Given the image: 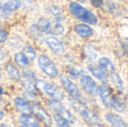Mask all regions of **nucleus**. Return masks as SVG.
Masks as SVG:
<instances>
[{"label": "nucleus", "instance_id": "13", "mask_svg": "<svg viewBox=\"0 0 128 127\" xmlns=\"http://www.w3.org/2000/svg\"><path fill=\"white\" fill-rule=\"evenodd\" d=\"M19 122L25 126V127H39V123L38 121L33 118L32 116L29 115L28 114L23 113L19 118Z\"/></svg>", "mask_w": 128, "mask_h": 127}, {"label": "nucleus", "instance_id": "26", "mask_svg": "<svg viewBox=\"0 0 128 127\" xmlns=\"http://www.w3.org/2000/svg\"><path fill=\"white\" fill-rule=\"evenodd\" d=\"M50 11L51 12L52 14H53L56 16V19L58 21H60V20L63 19L62 10L58 7H57L56 5H52V6L50 7Z\"/></svg>", "mask_w": 128, "mask_h": 127}, {"label": "nucleus", "instance_id": "7", "mask_svg": "<svg viewBox=\"0 0 128 127\" xmlns=\"http://www.w3.org/2000/svg\"><path fill=\"white\" fill-rule=\"evenodd\" d=\"M49 107L50 108L51 110L55 112L56 114H58L66 118L70 123H74V118L72 115V114L68 112L57 100H52L48 102Z\"/></svg>", "mask_w": 128, "mask_h": 127}, {"label": "nucleus", "instance_id": "27", "mask_svg": "<svg viewBox=\"0 0 128 127\" xmlns=\"http://www.w3.org/2000/svg\"><path fill=\"white\" fill-rule=\"evenodd\" d=\"M69 75L70 76V78L72 79H77L80 76V72L76 70V69H74V68H72L71 70H70L69 71Z\"/></svg>", "mask_w": 128, "mask_h": 127}, {"label": "nucleus", "instance_id": "15", "mask_svg": "<svg viewBox=\"0 0 128 127\" xmlns=\"http://www.w3.org/2000/svg\"><path fill=\"white\" fill-rule=\"evenodd\" d=\"M75 32L82 37H89L92 35L93 31L90 26L86 24H78L74 27Z\"/></svg>", "mask_w": 128, "mask_h": 127}, {"label": "nucleus", "instance_id": "5", "mask_svg": "<svg viewBox=\"0 0 128 127\" xmlns=\"http://www.w3.org/2000/svg\"><path fill=\"white\" fill-rule=\"evenodd\" d=\"M36 83L39 88H40L47 95L50 96L53 99L60 100L64 98L63 92L55 85L46 83L44 81H40V80H38Z\"/></svg>", "mask_w": 128, "mask_h": 127}, {"label": "nucleus", "instance_id": "3", "mask_svg": "<svg viewBox=\"0 0 128 127\" xmlns=\"http://www.w3.org/2000/svg\"><path fill=\"white\" fill-rule=\"evenodd\" d=\"M74 108L76 111L82 117V118L89 124L93 126H99V119L98 117L89 109L80 106V103H74Z\"/></svg>", "mask_w": 128, "mask_h": 127}, {"label": "nucleus", "instance_id": "29", "mask_svg": "<svg viewBox=\"0 0 128 127\" xmlns=\"http://www.w3.org/2000/svg\"><path fill=\"white\" fill-rule=\"evenodd\" d=\"M7 40V32L4 30H0V43H4Z\"/></svg>", "mask_w": 128, "mask_h": 127}, {"label": "nucleus", "instance_id": "19", "mask_svg": "<svg viewBox=\"0 0 128 127\" xmlns=\"http://www.w3.org/2000/svg\"><path fill=\"white\" fill-rule=\"evenodd\" d=\"M111 106H112V108L118 112H124L125 109H126V106L124 104V100H122V98L120 97H116V98H113L112 103Z\"/></svg>", "mask_w": 128, "mask_h": 127}, {"label": "nucleus", "instance_id": "21", "mask_svg": "<svg viewBox=\"0 0 128 127\" xmlns=\"http://www.w3.org/2000/svg\"><path fill=\"white\" fill-rule=\"evenodd\" d=\"M22 85H23L24 88L26 89V91L28 94H34L36 92V85L32 81L31 79H28V78L26 77V79L22 81Z\"/></svg>", "mask_w": 128, "mask_h": 127}, {"label": "nucleus", "instance_id": "25", "mask_svg": "<svg viewBox=\"0 0 128 127\" xmlns=\"http://www.w3.org/2000/svg\"><path fill=\"white\" fill-rule=\"evenodd\" d=\"M24 55L27 57V58L28 60H33L34 59L35 56H36V54H35V52L34 50L30 46H25L23 47V50H22Z\"/></svg>", "mask_w": 128, "mask_h": 127}, {"label": "nucleus", "instance_id": "2", "mask_svg": "<svg viewBox=\"0 0 128 127\" xmlns=\"http://www.w3.org/2000/svg\"><path fill=\"white\" fill-rule=\"evenodd\" d=\"M60 81L62 85H63L65 91L76 101L82 104H85L86 103V100L85 97L81 94L80 90L76 87V85L70 80V79L65 76L64 74H62L60 76Z\"/></svg>", "mask_w": 128, "mask_h": 127}, {"label": "nucleus", "instance_id": "1", "mask_svg": "<svg viewBox=\"0 0 128 127\" xmlns=\"http://www.w3.org/2000/svg\"><path fill=\"white\" fill-rule=\"evenodd\" d=\"M69 8L73 15L79 19L92 25H95L97 23L98 19L96 16L92 11L85 8L77 2H71L69 5Z\"/></svg>", "mask_w": 128, "mask_h": 127}, {"label": "nucleus", "instance_id": "18", "mask_svg": "<svg viewBox=\"0 0 128 127\" xmlns=\"http://www.w3.org/2000/svg\"><path fill=\"white\" fill-rule=\"evenodd\" d=\"M99 65L106 72L112 73L114 71V66L110 60L106 57H103L99 60Z\"/></svg>", "mask_w": 128, "mask_h": 127}, {"label": "nucleus", "instance_id": "16", "mask_svg": "<svg viewBox=\"0 0 128 127\" xmlns=\"http://www.w3.org/2000/svg\"><path fill=\"white\" fill-rule=\"evenodd\" d=\"M106 119L108 122H110L114 127H128V125L125 124V123L120 118V117H118V115H116L114 114L110 113V114L106 115Z\"/></svg>", "mask_w": 128, "mask_h": 127}, {"label": "nucleus", "instance_id": "30", "mask_svg": "<svg viewBox=\"0 0 128 127\" xmlns=\"http://www.w3.org/2000/svg\"><path fill=\"white\" fill-rule=\"evenodd\" d=\"M4 116V112H3L2 111H0V121L3 119Z\"/></svg>", "mask_w": 128, "mask_h": 127}, {"label": "nucleus", "instance_id": "8", "mask_svg": "<svg viewBox=\"0 0 128 127\" xmlns=\"http://www.w3.org/2000/svg\"><path fill=\"white\" fill-rule=\"evenodd\" d=\"M30 110L35 116H37L39 119H40L46 125H51L52 124L51 118L43 108H41L38 105L34 104L30 106Z\"/></svg>", "mask_w": 128, "mask_h": 127}, {"label": "nucleus", "instance_id": "31", "mask_svg": "<svg viewBox=\"0 0 128 127\" xmlns=\"http://www.w3.org/2000/svg\"><path fill=\"white\" fill-rule=\"evenodd\" d=\"M80 1L81 2H85V1H86V0H80Z\"/></svg>", "mask_w": 128, "mask_h": 127}, {"label": "nucleus", "instance_id": "11", "mask_svg": "<svg viewBox=\"0 0 128 127\" xmlns=\"http://www.w3.org/2000/svg\"><path fill=\"white\" fill-rule=\"evenodd\" d=\"M64 31V26L56 21H50L47 25V28L46 30V33L47 34H52L56 35L62 34Z\"/></svg>", "mask_w": 128, "mask_h": 127}, {"label": "nucleus", "instance_id": "10", "mask_svg": "<svg viewBox=\"0 0 128 127\" xmlns=\"http://www.w3.org/2000/svg\"><path fill=\"white\" fill-rule=\"evenodd\" d=\"M45 41L50 49L56 54L61 55L64 52V48L60 40L54 37H47Z\"/></svg>", "mask_w": 128, "mask_h": 127}, {"label": "nucleus", "instance_id": "4", "mask_svg": "<svg viewBox=\"0 0 128 127\" xmlns=\"http://www.w3.org/2000/svg\"><path fill=\"white\" fill-rule=\"evenodd\" d=\"M38 65L41 70L50 77H55L58 75V70L54 63L46 55H40L38 58Z\"/></svg>", "mask_w": 128, "mask_h": 127}, {"label": "nucleus", "instance_id": "22", "mask_svg": "<svg viewBox=\"0 0 128 127\" xmlns=\"http://www.w3.org/2000/svg\"><path fill=\"white\" fill-rule=\"evenodd\" d=\"M5 69H6V71L8 73V75L12 79H14L15 80H19L20 79V73H19L17 68L14 65L10 64H8L6 65Z\"/></svg>", "mask_w": 128, "mask_h": 127}, {"label": "nucleus", "instance_id": "20", "mask_svg": "<svg viewBox=\"0 0 128 127\" xmlns=\"http://www.w3.org/2000/svg\"><path fill=\"white\" fill-rule=\"evenodd\" d=\"M14 60L16 63L21 67H26L28 66V59L24 55L23 52H17L14 55Z\"/></svg>", "mask_w": 128, "mask_h": 127}, {"label": "nucleus", "instance_id": "9", "mask_svg": "<svg viewBox=\"0 0 128 127\" xmlns=\"http://www.w3.org/2000/svg\"><path fill=\"white\" fill-rule=\"evenodd\" d=\"M98 91L103 103L107 107L110 106L112 105L113 97L111 94V90L110 88L106 85H101L98 88Z\"/></svg>", "mask_w": 128, "mask_h": 127}, {"label": "nucleus", "instance_id": "14", "mask_svg": "<svg viewBox=\"0 0 128 127\" xmlns=\"http://www.w3.org/2000/svg\"><path fill=\"white\" fill-rule=\"evenodd\" d=\"M20 0H0V8L6 10H16L20 8Z\"/></svg>", "mask_w": 128, "mask_h": 127}, {"label": "nucleus", "instance_id": "28", "mask_svg": "<svg viewBox=\"0 0 128 127\" xmlns=\"http://www.w3.org/2000/svg\"><path fill=\"white\" fill-rule=\"evenodd\" d=\"M91 2L94 7H100L104 4L102 0H91Z\"/></svg>", "mask_w": 128, "mask_h": 127}, {"label": "nucleus", "instance_id": "12", "mask_svg": "<svg viewBox=\"0 0 128 127\" xmlns=\"http://www.w3.org/2000/svg\"><path fill=\"white\" fill-rule=\"evenodd\" d=\"M89 70L92 73V74L97 77L99 80H100L103 82H108V77L106 73V71L100 66H95L92 65L88 67Z\"/></svg>", "mask_w": 128, "mask_h": 127}, {"label": "nucleus", "instance_id": "6", "mask_svg": "<svg viewBox=\"0 0 128 127\" xmlns=\"http://www.w3.org/2000/svg\"><path fill=\"white\" fill-rule=\"evenodd\" d=\"M80 83L83 89L90 95L95 97L98 93V87L94 80L88 75L82 74L80 77Z\"/></svg>", "mask_w": 128, "mask_h": 127}, {"label": "nucleus", "instance_id": "17", "mask_svg": "<svg viewBox=\"0 0 128 127\" xmlns=\"http://www.w3.org/2000/svg\"><path fill=\"white\" fill-rule=\"evenodd\" d=\"M14 104L16 109L22 113H27L30 110V107L28 103L20 97H16L14 99Z\"/></svg>", "mask_w": 128, "mask_h": 127}, {"label": "nucleus", "instance_id": "24", "mask_svg": "<svg viewBox=\"0 0 128 127\" xmlns=\"http://www.w3.org/2000/svg\"><path fill=\"white\" fill-rule=\"evenodd\" d=\"M54 120L58 127H68L70 126L69 125L70 122L66 118H64V117H62V115H60L58 114H56L54 115Z\"/></svg>", "mask_w": 128, "mask_h": 127}, {"label": "nucleus", "instance_id": "23", "mask_svg": "<svg viewBox=\"0 0 128 127\" xmlns=\"http://www.w3.org/2000/svg\"><path fill=\"white\" fill-rule=\"evenodd\" d=\"M111 81L117 89H118L120 91L123 90V88H124L123 82H122V79L120 78V76L117 73L111 74Z\"/></svg>", "mask_w": 128, "mask_h": 127}, {"label": "nucleus", "instance_id": "32", "mask_svg": "<svg viewBox=\"0 0 128 127\" xmlns=\"http://www.w3.org/2000/svg\"><path fill=\"white\" fill-rule=\"evenodd\" d=\"M0 76H1V71H0Z\"/></svg>", "mask_w": 128, "mask_h": 127}]
</instances>
